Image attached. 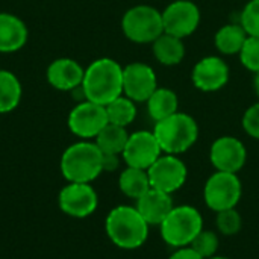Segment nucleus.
<instances>
[{
  "instance_id": "obj_1",
  "label": "nucleus",
  "mask_w": 259,
  "mask_h": 259,
  "mask_svg": "<svg viewBox=\"0 0 259 259\" xmlns=\"http://www.w3.org/2000/svg\"><path fill=\"white\" fill-rule=\"evenodd\" d=\"M82 88L87 100L106 106L123 96V67L111 58L93 61L85 68Z\"/></svg>"
},
{
  "instance_id": "obj_2",
  "label": "nucleus",
  "mask_w": 259,
  "mask_h": 259,
  "mask_svg": "<svg viewBox=\"0 0 259 259\" xmlns=\"http://www.w3.org/2000/svg\"><path fill=\"white\" fill-rule=\"evenodd\" d=\"M109 240L120 249L134 250L141 247L149 237V225L134 206L114 208L105 222Z\"/></svg>"
},
{
  "instance_id": "obj_3",
  "label": "nucleus",
  "mask_w": 259,
  "mask_h": 259,
  "mask_svg": "<svg viewBox=\"0 0 259 259\" xmlns=\"http://www.w3.org/2000/svg\"><path fill=\"white\" fill-rule=\"evenodd\" d=\"M103 153L96 143L79 141L65 149L61 156V173L68 182L91 184L103 171Z\"/></svg>"
},
{
  "instance_id": "obj_4",
  "label": "nucleus",
  "mask_w": 259,
  "mask_h": 259,
  "mask_svg": "<svg viewBox=\"0 0 259 259\" xmlns=\"http://www.w3.org/2000/svg\"><path fill=\"white\" fill-rule=\"evenodd\" d=\"M153 134L162 149V153L181 155L190 150L199 138L197 121L185 114L176 112L155 123Z\"/></svg>"
},
{
  "instance_id": "obj_5",
  "label": "nucleus",
  "mask_w": 259,
  "mask_h": 259,
  "mask_svg": "<svg viewBox=\"0 0 259 259\" xmlns=\"http://www.w3.org/2000/svg\"><path fill=\"white\" fill-rule=\"evenodd\" d=\"M159 229L162 240L168 246L175 249L188 247L203 231V219L194 206H175L159 225Z\"/></svg>"
},
{
  "instance_id": "obj_6",
  "label": "nucleus",
  "mask_w": 259,
  "mask_h": 259,
  "mask_svg": "<svg viewBox=\"0 0 259 259\" xmlns=\"http://www.w3.org/2000/svg\"><path fill=\"white\" fill-rule=\"evenodd\" d=\"M121 30L132 42L150 44L164 33L162 12L149 5H137L124 12Z\"/></svg>"
},
{
  "instance_id": "obj_7",
  "label": "nucleus",
  "mask_w": 259,
  "mask_h": 259,
  "mask_svg": "<svg viewBox=\"0 0 259 259\" xmlns=\"http://www.w3.org/2000/svg\"><path fill=\"white\" fill-rule=\"evenodd\" d=\"M243 185L237 173L215 171L209 176L203 188V199L209 209L220 212L235 208L241 199Z\"/></svg>"
},
{
  "instance_id": "obj_8",
  "label": "nucleus",
  "mask_w": 259,
  "mask_h": 259,
  "mask_svg": "<svg viewBox=\"0 0 259 259\" xmlns=\"http://www.w3.org/2000/svg\"><path fill=\"white\" fill-rule=\"evenodd\" d=\"M150 187L167 194H173L184 187L188 178L185 162L178 155H161L147 170Z\"/></svg>"
},
{
  "instance_id": "obj_9",
  "label": "nucleus",
  "mask_w": 259,
  "mask_h": 259,
  "mask_svg": "<svg viewBox=\"0 0 259 259\" xmlns=\"http://www.w3.org/2000/svg\"><path fill=\"white\" fill-rule=\"evenodd\" d=\"M71 134L82 140H91L108 124L106 108L103 105L85 100L77 103L68 114L67 120Z\"/></svg>"
},
{
  "instance_id": "obj_10",
  "label": "nucleus",
  "mask_w": 259,
  "mask_h": 259,
  "mask_svg": "<svg viewBox=\"0 0 259 259\" xmlns=\"http://www.w3.org/2000/svg\"><path fill=\"white\" fill-rule=\"evenodd\" d=\"M164 32L178 38L193 35L200 24V9L191 0H175L162 11Z\"/></svg>"
},
{
  "instance_id": "obj_11",
  "label": "nucleus",
  "mask_w": 259,
  "mask_h": 259,
  "mask_svg": "<svg viewBox=\"0 0 259 259\" xmlns=\"http://www.w3.org/2000/svg\"><path fill=\"white\" fill-rule=\"evenodd\" d=\"M162 155V149L153 132L138 131L129 134V140L121 153L127 167L149 170L155 161Z\"/></svg>"
},
{
  "instance_id": "obj_12",
  "label": "nucleus",
  "mask_w": 259,
  "mask_h": 259,
  "mask_svg": "<svg viewBox=\"0 0 259 259\" xmlns=\"http://www.w3.org/2000/svg\"><path fill=\"white\" fill-rule=\"evenodd\" d=\"M58 202L64 214L74 219H85L97 209L99 197L91 184L70 182L61 190Z\"/></svg>"
},
{
  "instance_id": "obj_13",
  "label": "nucleus",
  "mask_w": 259,
  "mask_h": 259,
  "mask_svg": "<svg viewBox=\"0 0 259 259\" xmlns=\"http://www.w3.org/2000/svg\"><path fill=\"white\" fill-rule=\"evenodd\" d=\"M158 88L153 68L144 62H132L123 67V94L135 103L147 102Z\"/></svg>"
},
{
  "instance_id": "obj_14",
  "label": "nucleus",
  "mask_w": 259,
  "mask_h": 259,
  "mask_svg": "<svg viewBox=\"0 0 259 259\" xmlns=\"http://www.w3.org/2000/svg\"><path fill=\"white\" fill-rule=\"evenodd\" d=\"M209 159L217 171L238 173L247 161V150L238 138L226 135L212 143Z\"/></svg>"
},
{
  "instance_id": "obj_15",
  "label": "nucleus",
  "mask_w": 259,
  "mask_h": 259,
  "mask_svg": "<svg viewBox=\"0 0 259 259\" xmlns=\"http://www.w3.org/2000/svg\"><path fill=\"white\" fill-rule=\"evenodd\" d=\"M191 80L203 93L219 91L229 80V67L220 56H205L194 65Z\"/></svg>"
},
{
  "instance_id": "obj_16",
  "label": "nucleus",
  "mask_w": 259,
  "mask_h": 259,
  "mask_svg": "<svg viewBox=\"0 0 259 259\" xmlns=\"http://www.w3.org/2000/svg\"><path fill=\"white\" fill-rule=\"evenodd\" d=\"M85 68L71 58H58L50 62L46 71L47 82L58 91L70 93L82 85Z\"/></svg>"
},
{
  "instance_id": "obj_17",
  "label": "nucleus",
  "mask_w": 259,
  "mask_h": 259,
  "mask_svg": "<svg viewBox=\"0 0 259 259\" xmlns=\"http://www.w3.org/2000/svg\"><path fill=\"white\" fill-rule=\"evenodd\" d=\"M135 208L149 226H159L175 208V205L171 200V194L150 188L144 196L137 200Z\"/></svg>"
},
{
  "instance_id": "obj_18",
  "label": "nucleus",
  "mask_w": 259,
  "mask_h": 259,
  "mask_svg": "<svg viewBox=\"0 0 259 259\" xmlns=\"http://www.w3.org/2000/svg\"><path fill=\"white\" fill-rule=\"evenodd\" d=\"M29 38L26 23L11 12H0V53L21 50Z\"/></svg>"
},
{
  "instance_id": "obj_19",
  "label": "nucleus",
  "mask_w": 259,
  "mask_h": 259,
  "mask_svg": "<svg viewBox=\"0 0 259 259\" xmlns=\"http://www.w3.org/2000/svg\"><path fill=\"white\" fill-rule=\"evenodd\" d=\"M153 55L156 61L162 65L171 67L178 65L185 58V44L182 38H178L170 33H162L153 42Z\"/></svg>"
},
{
  "instance_id": "obj_20",
  "label": "nucleus",
  "mask_w": 259,
  "mask_h": 259,
  "mask_svg": "<svg viewBox=\"0 0 259 259\" xmlns=\"http://www.w3.org/2000/svg\"><path fill=\"white\" fill-rule=\"evenodd\" d=\"M147 111L149 115L156 121H161L179 111V99L178 94L170 88H156L155 93L149 97Z\"/></svg>"
},
{
  "instance_id": "obj_21",
  "label": "nucleus",
  "mask_w": 259,
  "mask_h": 259,
  "mask_svg": "<svg viewBox=\"0 0 259 259\" xmlns=\"http://www.w3.org/2000/svg\"><path fill=\"white\" fill-rule=\"evenodd\" d=\"M118 187H120V191L126 197H131L135 200H138L152 188L147 170H141L135 167H126L121 171L118 178Z\"/></svg>"
},
{
  "instance_id": "obj_22",
  "label": "nucleus",
  "mask_w": 259,
  "mask_h": 259,
  "mask_svg": "<svg viewBox=\"0 0 259 259\" xmlns=\"http://www.w3.org/2000/svg\"><path fill=\"white\" fill-rule=\"evenodd\" d=\"M23 87L9 70H0V114L12 112L21 102Z\"/></svg>"
},
{
  "instance_id": "obj_23",
  "label": "nucleus",
  "mask_w": 259,
  "mask_h": 259,
  "mask_svg": "<svg viewBox=\"0 0 259 259\" xmlns=\"http://www.w3.org/2000/svg\"><path fill=\"white\" fill-rule=\"evenodd\" d=\"M247 36L249 35L246 33L241 24H226L217 30L214 36V42L220 53L231 56L240 53Z\"/></svg>"
},
{
  "instance_id": "obj_24",
  "label": "nucleus",
  "mask_w": 259,
  "mask_h": 259,
  "mask_svg": "<svg viewBox=\"0 0 259 259\" xmlns=\"http://www.w3.org/2000/svg\"><path fill=\"white\" fill-rule=\"evenodd\" d=\"M94 140H96L94 143L97 144V147L100 149L102 153L121 155L126 147V143L129 140V134H127L126 127L108 123Z\"/></svg>"
},
{
  "instance_id": "obj_25",
  "label": "nucleus",
  "mask_w": 259,
  "mask_h": 259,
  "mask_svg": "<svg viewBox=\"0 0 259 259\" xmlns=\"http://www.w3.org/2000/svg\"><path fill=\"white\" fill-rule=\"evenodd\" d=\"M106 115H108V123L127 127L131 123H134L137 117V106L135 102L126 97L124 94L108 103L106 106Z\"/></svg>"
},
{
  "instance_id": "obj_26",
  "label": "nucleus",
  "mask_w": 259,
  "mask_h": 259,
  "mask_svg": "<svg viewBox=\"0 0 259 259\" xmlns=\"http://www.w3.org/2000/svg\"><path fill=\"white\" fill-rule=\"evenodd\" d=\"M215 225H217V229L222 235L232 237L241 231L243 219L235 208H231V209H225V211L217 212Z\"/></svg>"
},
{
  "instance_id": "obj_27",
  "label": "nucleus",
  "mask_w": 259,
  "mask_h": 259,
  "mask_svg": "<svg viewBox=\"0 0 259 259\" xmlns=\"http://www.w3.org/2000/svg\"><path fill=\"white\" fill-rule=\"evenodd\" d=\"M219 246H220V241H219V235L215 232H211V231H202L194 240L193 243L190 244L191 249H194L200 256L203 259L211 258L217 253L219 250Z\"/></svg>"
},
{
  "instance_id": "obj_28",
  "label": "nucleus",
  "mask_w": 259,
  "mask_h": 259,
  "mask_svg": "<svg viewBox=\"0 0 259 259\" xmlns=\"http://www.w3.org/2000/svg\"><path fill=\"white\" fill-rule=\"evenodd\" d=\"M241 64L252 73H259V36H247L238 53Z\"/></svg>"
},
{
  "instance_id": "obj_29",
  "label": "nucleus",
  "mask_w": 259,
  "mask_h": 259,
  "mask_svg": "<svg viewBox=\"0 0 259 259\" xmlns=\"http://www.w3.org/2000/svg\"><path fill=\"white\" fill-rule=\"evenodd\" d=\"M240 24L249 36H259V0H250L244 6Z\"/></svg>"
},
{
  "instance_id": "obj_30",
  "label": "nucleus",
  "mask_w": 259,
  "mask_h": 259,
  "mask_svg": "<svg viewBox=\"0 0 259 259\" xmlns=\"http://www.w3.org/2000/svg\"><path fill=\"white\" fill-rule=\"evenodd\" d=\"M241 124L249 137L259 140V102L247 108V111L243 115Z\"/></svg>"
},
{
  "instance_id": "obj_31",
  "label": "nucleus",
  "mask_w": 259,
  "mask_h": 259,
  "mask_svg": "<svg viewBox=\"0 0 259 259\" xmlns=\"http://www.w3.org/2000/svg\"><path fill=\"white\" fill-rule=\"evenodd\" d=\"M120 156L121 155L103 153V159H102L103 171H115L120 167Z\"/></svg>"
},
{
  "instance_id": "obj_32",
  "label": "nucleus",
  "mask_w": 259,
  "mask_h": 259,
  "mask_svg": "<svg viewBox=\"0 0 259 259\" xmlns=\"http://www.w3.org/2000/svg\"><path fill=\"white\" fill-rule=\"evenodd\" d=\"M168 259H203L194 249L191 247H181L178 249Z\"/></svg>"
},
{
  "instance_id": "obj_33",
  "label": "nucleus",
  "mask_w": 259,
  "mask_h": 259,
  "mask_svg": "<svg viewBox=\"0 0 259 259\" xmlns=\"http://www.w3.org/2000/svg\"><path fill=\"white\" fill-rule=\"evenodd\" d=\"M255 90L259 96V73H256V76H255Z\"/></svg>"
},
{
  "instance_id": "obj_34",
  "label": "nucleus",
  "mask_w": 259,
  "mask_h": 259,
  "mask_svg": "<svg viewBox=\"0 0 259 259\" xmlns=\"http://www.w3.org/2000/svg\"><path fill=\"white\" fill-rule=\"evenodd\" d=\"M208 259H231V258H228V256H217V255H214V256H211V258H208Z\"/></svg>"
}]
</instances>
